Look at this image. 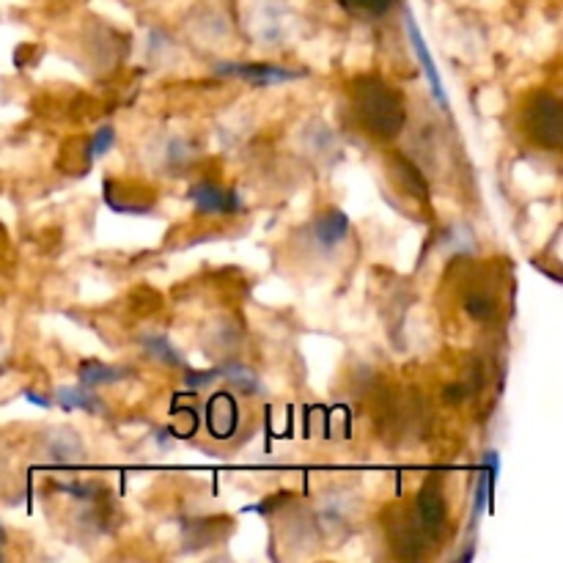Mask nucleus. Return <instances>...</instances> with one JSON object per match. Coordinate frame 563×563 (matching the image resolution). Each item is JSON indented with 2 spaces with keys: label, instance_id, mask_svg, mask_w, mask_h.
<instances>
[{
  "label": "nucleus",
  "instance_id": "obj_1",
  "mask_svg": "<svg viewBox=\"0 0 563 563\" xmlns=\"http://www.w3.org/2000/svg\"><path fill=\"white\" fill-rule=\"evenodd\" d=\"M355 110L357 119L363 121L372 135L377 137H396L407 121L405 102H401L399 91L390 88L388 82L379 77H363L355 86Z\"/></svg>",
  "mask_w": 563,
  "mask_h": 563
},
{
  "label": "nucleus",
  "instance_id": "obj_2",
  "mask_svg": "<svg viewBox=\"0 0 563 563\" xmlns=\"http://www.w3.org/2000/svg\"><path fill=\"white\" fill-rule=\"evenodd\" d=\"M526 130L539 146L553 148V152L555 148H561L563 119H561V104L553 93L548 91L533 93V99L526 108Z\"/></svg>",
  "mask_w": 563,
  "mask_h": 563
},
{
  "label": "nucleus",
  "instance_id": "obj_3",
  "mask_svg": "<svg viewBox=\"0 0 563 563\" xmlns=\"http://www.w3.org/2000/svg\"><path fill=\"white\" fill-rule=\"evenodd\" d=\"M214 71L225 77H240V80L251 82V86H275V82L300 80L297 71L269 64H220L214 66Z\"/></svg>",
  "mask_w": 563,
  "mask_h": 563
},
{
  "label": "nucleus",
  "instance_id": "obj_4",
  "mask_svg": "<svg viewBox=\"0 0 563 563\" xmlns=\"http://www.w3.org/2000/svg\"><path fill=\"white\" fill-rule=\"evenodd\" d=\"M190 201L201 214H234L240 212V196L236 190H223L212 181H198L190 187Z\"/></svg>",
  "mask_w": 563,
  "mask_h": 563
},
{
  "label": "nucleus",
  "instance_id": "obj_5",
  "mask_svg": "<svg viewBox=\"0 0 563 563\" xmlns=\"http://www.w3.org/2000/svg\"><path fill=\"white\" fill-rule=\"evenodd\" d=\"M405 25H407V33H410L412 47H416L418 64H421L423 71H427V80H429V86H432L434 99H438L440 108H449V97H445L443 80H440V71H438V66H434L432 55H429L427 42H423L421 31H418V22H416V16H412V11H405Z\"/></svg>",
  "mask_w": 563,
  "mask_h": 563
},
{
  "label": "nucleus",
  "instance_id": "obj_6",
  "mask_svg": "<svg viewBox=\"0 0 563 563\" xmlns=\"http://www.w3.org/2000/svg\"><path fill=\"white\" fill-rule=\"evenodd\" d=\"M207 423L209 434L218 440L231 438L236 432V401L231 394H214L207 407Z\"/></svg>",
  "mask_w": 563,
  "mask_h": 563
},
{
  "label": "nucleus",
  "instance_id": "obj_7",
  "mask_svg": "<svg viewBox=\"0 0 563 563\" xmlns=\"http://www.w3.org/2000/svg\"><path fill=\"white\" fill-rule=\"evenodd\" d=\"M44 451H47V460L58 462V465H77L86 460V449L71 429H55L47 438Z\"/></svg>",
  "mask_w": 563,
  "mask_h": 563
},
{
  "label": "nucleus",
  "instance_id": "obj_8",
  "mask_svg": "<svg viewBox=\"0 0 563 563\" xmlns=\"http://www.w3.org/2000/svg\"><path fill=\"white\" fill-rule=\"evenodd\" d=\"M346 231H350V218L341 209H328L319 214L317 225H313V236L322 247H335L339 242H344Z\"/></svg>",
  "mask_w": 563,
  "mask_h": 563
},
{
  "label": "nucleus",
  "instance_id": "obj_9",
  "mask_svg": "<svg viewBox=\"0 0 563 563\" xmlns=\"http://www.w3.org/2000/svg\"><path fill=\"white\" fill-rule=\"evenodd\" d=\"M77 374H80V385H86V388L93 390V388H99V385H115V383H121V379H126L130 377V368L86 361V363H80Z\"/></svg>",
  "mask_w": 563,
  "mask_h": 563
},
{
  "label": "nucleus",
  "instance_id": "obj_10",
  "mask_svg": "<svg viewBox=\"0 0 563 563\" xmlns=\"http://www.w3.org/2000/svg\"><path fill=\"white\" fill-rule=\"evenodd\" d=\"M53 401H58L64 410H86V412H102L104 405L91 394V388H58L55 390Z\"/></svg>",
  "mask_w": 563,
  "mask_h": 563
},
{
  "label": "nucleus",
  "instance_id": "obj_11",
  "mask_svg": "<svg viewBox=\"0 0 563 563\" xmlns=\"http://www.w3.org/2000/svg\"><path fill=\"white\" fill-rule=\"evenodd\" d=\"M218 372H220V377L229 379V383L234 385L236 390H242V394H247V396L258 394V377L251 372V368L242 366V363H225V366H220Z\"/></svg>",
  "mask_w": 563,
  "mask_h": 563
},
{
  "label": "nucleus",
  "instance_id": "obj_12",
  "mask_svg": "<svg viewBox=\"0 0 563 563\" xmlns=\"http://www.w3.org/2000/svg\"><path fill=\"white\" fill-rule=\"evenodd\" d=\"M465 311H467V317H471V319L487 324V322H493V319H495L498 302H495V297L487 295V291H471V295L465 297Z\"/></svg>",
  "mask_w": 563,
  "mask_h": 563
},
{
  "label": "nucleus",
  "instance_id": "obj_13",
  "mask_svg": "<svg viewBox=\"0 0 563 563\" xmlns=\"http://www.w3.org/2000/svg\"><path fill=\"white\" fill-rule=\"evenodd\" d=\"M143 352H146L148 357H154V361L165 363V366H185L179 352H176L174 346H170V341L163 339V335H146V339H143Z\"/></svg>",
  "mask_w": 563,
  "mask_h": 563
},
{
  "label": "nucleus",
  "instance_id": "obj_14",
  "mask_svg": "<svg viewBox=\"0 0 563 563\" xmlns=\"http://www.w3.org/2000/svg\"><path fill=\"white\" fill-rule=\"evenodd\" d=\"M339 3L363 20H379V16L388 14L394 0H339Z\"/></svg>",
  "mask_w": 563,
  "mask_h": 563
},
{
  "label": "nucleus",
  "instance_id": "obj_15",
  "mask_svg": "<svg viewBox=\"0 0 563 563\" xmlns=\"http://www.w3.org/2000/svg\"><path fill=\"white\" fill-rule=\"evenodd\" d=\"M113 141H115V130L110 124H104L102 130H99L97 135H93V141L88 143V159H99V157H102V154L108 152L110 146H113Z\"/></svg>",
  "mask_w": 563,
  "mask_h": 563
},
{
  "label": "nucleus",
  "instance_id": "obj_16",
  "mask_svg": "<svg viewBox=\"0 0 563 563\" xmlns=\"http://www.w3.org/2000/svg\"><path fill=\"white\" fill-rule=\"evenodd\" d=\"M396 168H399L401 170V174H405V185L407 187H410V190L412 192H416V196H427V181H423V176L421 174H418V170H416V165H410V163H407V159H396Z\"/></svg>",
  "mask_w": 563,
  "mask_h": 563
},
{
  "label": "nucleus",
  "instance_id": "obj_17",
  "mask_svg": "<svg viewBox=\"0 0 563 563\" xmlns=\"http://www.w3.org/2000/svg\"><path fill=\"white\" fill-rule=\"evenodd\" d=\"M214 379H220V372H218V368H207V372H192V368H190V372L185 374L187 388H192V390L209 388V385H212Z\"/></svg>",
  "mask_w": 563,
  "mask_h": 563
},
{
  "label": "nucleus",
  "instance_id": "obj_18",
  "mask_svg": "<svg viewBox=\"0 0 563 563\" xmlns=\"http://www.w3.org/2000/svg\"><path fill=\"white\" fill-rule=\"evenodd\" d=\"M25 399L31 401V405H38V407H44V410H49V407H53V399H47V396L36 394V390H25Z\"/></svg>",
  "mask_w": 563,
  "mask_h": 563
},
{
  "label": "nucleus",
  "instance_id": "obj_19",
  "mask_svg": "<svg viewBox=\"0 0 563 563\" xmlns=\"http://www.w3.org/2000/svg\"><path fill=\"white\" fill-rule=\"evenodd\" d=\"M5 544V531H3V526H0V548H3Z\"/></svg>",
  "mask_w": 563,
  "mask_h": 563
},
{
  "label": "nucleus",
  "instance_id": "obj_20",
  "mask_svg": "<svg viewBox=\"0 0 563 563\" xmlns=\"http://www.w3.org/2000/svg\"><path fill=\"white\" fill-rule=\"evenodd\" d=\"M0 559H3V553H0Z\"/></svg>",
  "mask_w": 563,
  "mask_h": 563
}]
</instances>
